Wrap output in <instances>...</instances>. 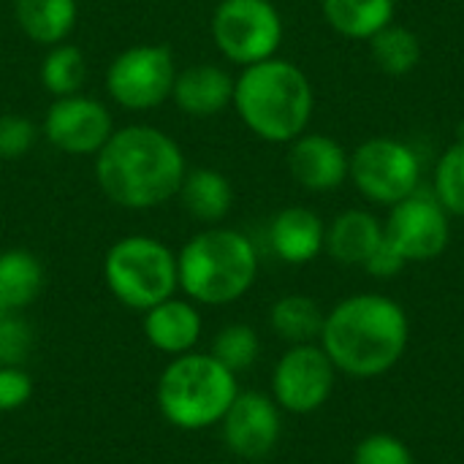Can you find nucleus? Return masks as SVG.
Listing matches in <instances>:
<instances>
[{
    "mask_svg": "<svg viewBox=\"0 0 464 464\" xmlns=\"http://www.w3.org/2000/svg\"><path fill=\"white\" fill-rule=\"evenodd\" d=\"M95 160V182L101 193L130 212H144L177 198L188 171L179 141L155 125L114 128Z\"/></svg>",
    "mask_w": 464,
    "mask_h": 464,
    "instance_id": "nucleus-1",
    "label": "nucleus"
},
{
    "mask_svg": "<svg viewBox=\"0 0 464 464\" xmlns=\"http://www.w3.org/2000/svg\"><path fill=\"white\" fill-rule=\"evenodd\" d=\"M405 310L381 294H359L340 302L321 329V348L332 364L353 378L389 372L408 348Z\"/></svg>",
    "mask_w": 464,
    "mask_h": 464,
    "instance_id": "nucleus-2",
    "label": "nucleus"
},
{
    "mask_svg": "<svg viewBox=\"0 0 464 464\" xmlns=\"http://www.w3.org/2000/svg\"><path fill=\"white\" fill-rule=\"evenodd\" d=\"M231 106L256 139L291 144L313 120L315 92L296 63L269 57L239 71Z\"/></svg>",
    "mask_w": 464,
    "mask_h": 464,
    "instance_id": "nucleus-3",
    "label": "nucleus"
},
{
    "mask_svg": "<svg viewBox=\"0 0 464 464\" xmlns=\"http://www.w3.org/2000/svg\"><path fill=\"white\" fill-rule=\"evenodd\" d=\"M179 291L207 307L239 302L258 277V250L237 228L207 226L193 234L177 253Z\"/></svg>",
    "mask_w": 464,
    "mask_h": 464,
    "instance_id": "nucleus-4",
    "label": "nucleus"
},
{
    "mask_svg": "<svg viewBox=\"0 0 464 464\" xmlns=\"http://www.w3.org/2000/svg\"><path fill=\"white\" fill-rule=\"evenodd\" d=\"M239 394L237 375L212 353L174 356L155 386L160 416L182 432H201L223 421Z\"/></svg>",
    "mask_w": 464,
    "mask_h": 464,
    "instance_id": "nucleus-5",
    "label": "nucleus"
},
{
    "mask_svg": "<svg viewBox=\"0 0 464 464\" xmlns=\"http://www.w3.org/2000/svg\"><path fill=\"white\" fill-rule=\"evenodd\" d=\"M103 283L122 307L147 313L179 291L177 253L158 237L128 234L106 250Z\"/></svg>",
    "mask_w": 464,
    "mask_h": 464,
    "instance_id": "nucleus-6",
    "label": "nucleus"
},
{
    "mask_svg": "<svg viewBox=\"0 0 464 464\" xmlns=\"http://www.w3.org/2000/svg\"><path fill=\"white\" fill-rule=\"evenodd\" d=\"M177 71V57L166 44H133L114 54L103 87L111 103L144 114L171 101Z\"/></svg>",
    "mask_w": 464,
    "mask_h": 464,
    "instance_id": "nucleus-7",
    "label": "nucleus"
},
{
    "mask_svg": "<svg viewBox=\"0 0 464 464\" xmlns=\"http://www.w3.org/2000/svg\"><path fill=\"white\" fill-rule=\"evenodd\" d=\"M209 33L228 63L247 68L277 57L285 27L272 0H220L212 11Z\"/></svg>",
    "mask_w": 464,
    "mask_h": 464,
    "instance_id": "nucleus-8",
    "label": "nucleus"
},
{
    "mask_svg": "<svg viewBox=\"0 0 464 464\" xmlns=\"http://www.w3.org/2000/svg\"><path fill=\"white\" fill-rule=\"evenodd\" d=\"M348 179L367 201L394 207L419 190L421 160L416 150L400 139H367L351 152Z\"/></svg>",
    "mask_w": 464,
    "mask_h": 464,
    "instance_id": "nucleus-9",
    "label": "nucleus"
},
{
    "mask_svg": "<svg viewBox=\"0 0 464 464\" xmlns=\"http://www.w3.org/2000/svg\"><path fill=\"white\" fill-rule=\"evenodd\" d=\"M41 130L57 152L71 158H95L114 133V117L101 98L76 92L49 103Z\"/></svg>",
    "mask_w": 464,
    "mask_h": 464,
    "instance_id": "nucleus-10",
    "label": "nucleus"
},
{
    "mask_svg": "<svg viewBox=\"0 0 464 464\" xmlns=\"http://www.w3.org/2000/svg\"><path fill=\"white\" fill-rule=\"evenodd\" d=\"M389 209L392 212L383 223V237L405 261H432L449 247V212L432 193L419 188L413 196Z\"/></svg>",
    "mask_w": 464,
    "mask_h": 464,
    "instance_id": "nucleus-11",
    "label": "nucleus"
},
{
    "mask_svg": "<svg viewBox=\"0 0 464 464\" xmlns=\"http://www.w3.org/2000/svg\"><path fill=\"white\" fill-rule=\"evenodd\" d=\"M334 372L321 345H291L272 372V400L288 413H313L332 397Z\"/></svg>",
    "mask_w": 464,
    "mask_h": 464,
    "instance_id": "nucleus-12",
    "label": "nucleus"
},
{
    "mask_svg": "<svg viewBox=\"0 0 464 464\" xmlns=\"http://www.w3.org/2000/svg\"><path fill=\"white\" fill-rule=\"evenodd\" d=\"M223 443L226 449L247 462L264 459L275 451L283 421L280 405L261 392H239L231 408L226 411L223 421Z\"/></svg>",
    "mask_w": 464,
    "mask_h": 464,
    "instance_id": "nucleus-13",
    "label": "nucleus"
},
{
    "mask_svg": "<svg viewBox=\"0 0 464 464\" xmlns=\"http://www.w3.org/2000/svg\"><path fill=\"white\" fill-rule=\"evenodd\" d=\"M351 155L345 147L326 136V133H302L291 141L288 150V171L294 179L313 193H329L337 190L348 179Z\"/></svg>",
    "mask_w": 464,
    "mask_h": 464,
    "instance_id": "nucleus-14",
    "label": "nucleus"
},
{
    "mask_svg": "<svg viewBox=\"0 0 464 464\" xmlns=\"http://www.w3.org/2000/svg\"><path fill=\"white\" fill-rule=\"evenodd\" d=\"M141 332L147 337V343L166 353V356H182L190 353L196 348V343L201 340L204 332V318L196 302H190L188 296H169L163 302H158L155 307H150L147 313H141Z\"/></svg>",
    "mask_w": 464,
    "mask_h": 464,
    "instance_id": "nucleus-15",
    "label": "nucleus"
},
{
    "mask_svg": "<svg viewBox=\"0 0 464 464\" xmlns=\"http://www.w3.org/2000/svg\"><path fill=\"white\" fill-rule=\"evenodd\" d=\"M234 79L223 65L196 63L177 71L171 101L185 117L207 120L223 114L234 103Z\"/></svg>",
    "mask_w": 464,
    "mask_h": 464,
    "instance_id": "nucleus-16",
    "label": "nucleus"
},
{
    "mask_svg": "<svg viewBox=\"0 0 464 464\" xmlns=\"http://www.w3.org/2000/svg\"><path fill=\"white\" fill-rule=\"evenodd\" d=\"M326 242L324 220L307 207H285L269 223L272 253L285 264H310L321 256Z\"/></svg>",
    "mask_w": 464,
    "mask_h": 464,
    "instance_id": "nucleus-17",
    "label": "nucleus"
},
{
    "mask_svg": "<svg viewBox=\"0 0 464 464\" xmlns=\"http://www.w3.org/2000/svg\"><path fill=\"white\" fill-rule=\"evenodd\" d=\"M188 218L201 226H220L234 207V185L212 166L188 169L177 193Z\"/></svg>",
    "mask_w": 464,
    "mask_h": 464,
    "instance_id": "nucleus-18",
    "label": "nucleus"
},
{
    "mask_svg": "<svg viewBox=\"0 0 464 464\" xmlns=\"http://www.w3.org/2000/svg\"><path fill=\"white\" fill-rule=\"evenodd\" d=\"M11 11L19 33L44 49L68 41L79 22L76 0H14Z\"/></svg>",
    "mask_w": 464,
    "mask_h": 464,
    "instance_id": "nucleus-19",
    "label": "nucleus"
},
{
    "mask_svg": "<svg viewBox=\"0 0 464 464\" xmlns=\"http://www.w3.org/2000/svg\"><path fill=\"white\" fill-rule=\"evenodd\" d=\"M381 239H383V226L372 212L345 209L332 220V226H326L324 250L345 266H356V264L364 266V261L372 256Z\"/></svg>",
    "mask_w": 464,
    "mask_h": 464,
    "instance_id": "nucleus-20",
    "label": "nucleus"
},
{
    "mask_svg": "<svg viewBox=\"0 0 464 464\" xmlns=\"http://www.w3.org/2000/svg\"><path fill=\"white\" fill-rule=\"evenodd\" d=\"M46 272L35 253L24 247H8L0 253V310L22 313L44 291Z\"/></svg>",
    "mask_w": 464,
    "mask_h": 464,
    "instance_id": "nucleus-21",
    "label": "nucleus"
},
{
    "mask_svg": "<svg viewBox=\"0 0 464 464\" xmlns=\"http://www.w3.org/2000/svg\"><path fill=\"white\" fill-rule=\"evenodd\" d=\"M329 27L353 41H370L394 22V0H321Z\"/></svg>",
    "mask_w": 464,
    "mask_h": 464,
    "instance_id": "nucleus-22",
    "label": "nucleus"
},
{
    "mask_svg": "<svg viewBox=\"0 0 464 464\" xmlns=\"http://www.w3.org/2000/svg\"><path fill=\"white\" fill-rule=\"evenodd\" d=\"M87 73H90V68H87L84 52L71 41L46 46V52L38 63V82L52 98L84 92Z\"/></svg>",
    "mask_w": 464,
    "mask_h": 464,
    "instance_id": "nucleus-23",
    "label": "nucleus"
},
{
    "mask_svg": "<svg viewBox=\"0 0 464 464\" xmlns=\"http://www.w3.org/2000/svg\"><path fill=\"white\" fill-rule=\"evenodd\" d=\"M324 318L326 315L321 313L318 302L310 296H302V294H288V296L277 299L269 310L272 332L291 345L315 343V337H321Z\"/></svg>",
    "mask_w": 464,
    "mask_h": 464,
    "instance_id": "nucleus-24",
    "label": "nucleus"
},
{
    "mask_svg": "<svg viewBox=\"0 0 464 464\" xmlns=\"http://www.w3.org/2000/svg\"><path fill=\"white\" fill-rule=\"evenodd\" d=\"M370 54L375 65L389 76H408L421 63V41L413 30L402 24H389L370 38Z\"/></svg>",
    "mask_w": 464,
    "mask_h": 464,
    "instance_id": "nucleus-25",
    "label": "nucleus"
},
{
    "mask_svg": "<svg viewBox=\"0 0 464 464\" xmlns=\"http://www.w3.org/2000/svg\"><path fill=\"white\" fill-rule=\"evenodd\" d=\"M209 353L226 370H231L237 375V372H245V370H250L256 364V359L261 353V340H258L253 326H247V324H228V326H223L215 334Z\"/></svg>",
    "mask_w": 464,
    "mask_h": 464,
    "instance_id": "nucleus-26",
    "label": "nucleus"
},
{
    "mask_svg": "<svg viewBox=\"0 0 464 464\" xmlns=\"http://www.w3.org/2000/svg\"><path fill=\"white\" fill-rule=\"evenodd\" d=\"M432 196L440 201V207L449 215L464 218V139L451 144L440 155V160L435 166Z\"/></svg>",
    "mask_w": 464,
    "mask_h": 464,
    "instance_id": "nucleus-27",
    "label": "nucleus"
},
{
    "mask_svg": "<svg viewBox=\"0 0 464 464\" xmlns=\"http://www.w3.org/2000/svg\"><path fill=\"white\" fill-rule=\"evenodd\" d=\"M33 351V326L19 313L0 315V367H22Z\"/></svg>",
    "mask_w": 464,
    "mask_h": 464,
    "instance_id": "nucleus-28",
    "label": "nucleus"
},
{
    "mask_svg": "<svg viewBox=\"0 0 464 464\" xmlns=\"http://www.w3.org/2000/svg\"><path fill=\"white\" fill-rule=\"evenodd\" d=\"M38 139V128L30 117L0 114V160H22Z\"/></svg>",
    "mask_w": 464,
    "mask_h": 464,
    "instance_id": "nucleus-29",
    "label": "nucleus"
},
{
    "mask_svg": "<svg viewBox=\"0 0 464 464\" xmlns=\"http://www.w3.org/2000/svg\"><path fill=\"white\" fill-rule=\"evenodd\" d=\"M353 464H413L408 446L394 435H370L359 443Z\"/></svg>",
    "mask_w": 464,
    "mask_h": 464,
    "instance_id": "nucleus-30",
    "label": "nucleus"
},
{
    "mask_svg": "<svg viewBox=\"0 0 464 464\" xmlns=\"http://www.w3.org/2000/svg\"><path fill=\"white\" fill-rule=\"evenodd\" d=\"M33 400V378L24 367H0V413H14Z\"/></svg>",
    "mask_w": 464,
    "mask_h": 464,
    "instance_id": "nucleus-31",
    "label": "nucleus"
},
{
    "mask_svg": "<svg viewBox=\"0 0 464 464\" xmlns=\"http://www.w3.org/2000/svg\"><path fill=\"white\" fill-rule=\"evenodd\" d=\"M408 261L386 242V237L381 239V245L372 250V256L364 261V269L372 275V277H394V275H400L402 272V266H405Z\"/></svg>",
    "mask_w": 464,
    "mask_h": 464,
    "instance_id": "nucleus-32",
    "label": "nucleus"
},
{
    "mask_svg": "<svg viewBox=\"0 0 464 464\" xmlns=\"http://www.w3.org/2000/svg\"><path fill=\"white\" fill-rule=\"evenodd\" d=\"M0 315H3V310H0Z\"/></svg>",
    "mask_w": 464,
    "mask_h": 464,
    "instance_id": "nucleus-33",
    "label": "nucleus"
}]
</instances>
